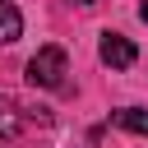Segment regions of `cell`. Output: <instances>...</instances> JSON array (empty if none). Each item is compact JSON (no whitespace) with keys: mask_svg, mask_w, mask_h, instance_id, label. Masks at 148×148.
I'll list each match as a JSON object with an SVG mask.
<instances>
[{"mask_svg":"<svg viewBox=\"0 0 148 148\" xmlns=\"http://www.w3.org/2000/svg\"><path fill=\"white\" fill-rule=\"evenodd\" d=\"M18 134V116H14V102H0V139H14Z\"/></svg>","mask_w":148,"mask_h":148,"instance_id":"5b68a950","label":"cell"},{"mask_svg":"<svg viewBox=\"0 0 148 148\" xmlns=\"http://www.w3.org/2000/svg\"><path fill=\"white\" fill-rule=\"evenodd\" d=\"M18 32H23V14H18L9 0H0V46L18 42Z\"/></svg>","mask_w":148,"mask_h":148,"instance_id":"3957f363","label":"cell"},{"mask_svg":"<svg viewBox=\"0 0 148 148\" xmlns=\"http://www.w3.org/2000/svg\"><path fill=\"white\" fill-rule=\"evenodd\" d=\"M28 79L37 88H60L65 83V51L60 46H42L32 60H28Z\"/></svg>","mask_w":148,"mask_h":148,"instance_id":"6da1fadb","label":"cell"},{"mask_svg":"<svg viewBox=\"0 0 148 148\" xmlns=\"http://www.w3.org/2000/svg\"><path fill=\"white\" fill-rule=\"evenodd\" d=\"M139 14H143V23H148V0H143V5H139Z\"/></svg>","mask_w":148,"mask_h":148,"instance_id":"8992f818","label":"cell"},{"mask_svg":"<svg viewBox=\"0 0 148 148\" xmlns=\"http://www.w3.org/2000/svg\"><path fill=\"white\" fill-rule=\"evenodd\" d=\"M69 5H92V0H69Z\"/></svg>","mask_w":148,"mask_h":148,"instance_id":"52a82bcc","label":"cell"},{"mask_svg":"<svg viewBox=\"0 0 148 148\" xmlns=\"http://www.w3.org/2000/svg\"><path fill=\"white\" fill-rule=\"evenodd\" d=\"M97 51H102V60H106L111 69H130V65L139 60V51H134V42H130V37H120V32H106Z\"/></svg>","mask_w":148,"mask_h":148,"instance_id":"7a4b0ae2","label":"cell"},{"mask_svg":"<svg viewBox=\"0 0 148 148\" xmlns=\"http://www.w3.org/2000/svg\"><path fill=\"white\" fill-rule=\"evenodd\" d=\"M111 120H116L120 130H130V134H148V111H139V106H125V111H111Z\"/></svg>","mask_w":148,"mask_h":148,"instance_id":"277c9868","label":"cell"}]
</instances>
